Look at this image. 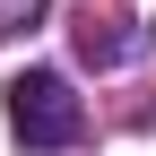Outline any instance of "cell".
<instances>
[{"instance_id":"cell-1","label":"cell","mask_w":156,"mask_h":156,"mask_svg":"<svg viewBox=\"0 0 156 156\" xmlns=\"http://www.w3.org/2000/svg\"><path fill=\"white\" fill-rule=\"evenodd\" d=\"M9 130L26 147H69L87 130V104H78V87L61 69H17L9 78Z\"/></svg>"}]
</instances>
